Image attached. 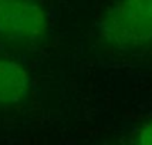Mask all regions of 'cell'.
<instances>
[{"label":"cell","mask_w":152,"mask_h":145,"mask_svg":"<svg viewBox=\"0 0 152 145\" xmlns=\"http://www.w3.org/2000/svg\"><path fill=\"white\" fill-rule=\"evenodd\" d=\"M101 36L119 47L152 40V0H117L99 21Z\"/></svg>","instance_id":"1"},{"label":"cell","mask_w":152,"mask_h":145,"mask_svg":"<svg viewBox=\"0 0 152 145\" xmlns=\"http://www.w3.org/2000/svg\"><path fill=\"white\" fill-rule=\"evenodd\" d=\"M46 30V13L36 0H0V34L6 39L34 41Z\"/></svg>","instance_id":"2"},{"label":"cell","mask_w":152,"mask_h":145,"mask_svg":"<svg viewBox=\"0 0 152 145\" xmlns=\"http://www.w3.org/2000/svg\"><path fill=\"white\" fill-rule=\"evenodd\" d=\"M30 78L19 63L0 57V105L17 104L26 97Z\"/></svg>","instance_id":"3"},{"label":"cell","mask_w":152,"mask_h":145,"mask_svg":"<svg viewBox=\"0 0 152 145\" xmlns=\"http://www.w3.org/2000/svg\"><path fill=\"white\" fill-rule=\"evenodd\" d=\"M138 145H152V121L141 128L138 134Z\"/></svg>","instance_id":"4"}]
</instances>
